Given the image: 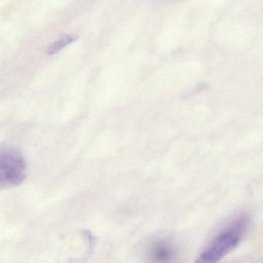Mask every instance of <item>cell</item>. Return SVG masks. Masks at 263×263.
Masks as SVG:
<instances>
[{
    "mask_svg": "<svg viewBox=\"0 0 263 263\" xmlns=\"http://www.w3.org/2000/svg\"><path fill=\"white\" fill-rule=\"evenodd\" d=\"M248 218L242 216L235 220L221 232L207 249L197 258L195 263H218L238 246L247 229Z\"/></svg>",
    "mask_w": 263,
    "mask_h": 263,
    "instance_id": "obj_1",
    "label": "cell"
},
{
    "mask_svg": "<svg viewBox=\"0 0 263 263\" xmlns=\"http://www.w3.org/2000/svg\"><path fill=\"white\" fill-rule=\"evenodd\" d=\"M27 164L17 151L3 149L0 154V186L1 189L17 187L25 179Z\"/></svg>",
    "mask_w": 263,
    "mask_h": 263,
    "instance_id": "obj_2",
    "label": "cell"
},
{
    "mask_svg": "<svg viewBox=\"0 0 263 263\" xmlns=\"http://www.w3.org/2000/svg\"><path fill=\"white\" fill-rule=\"evenodd\" d=\"M141 263H180V252L170 238H152L141 249Z\"/></svg>",
    "mask_w": 263,
    "mask_h": 263,
    "instance_id": "obj_3",
    "label": "cell"
},
{
    "mask_svg": "<svg viewBox=\"0 0 263 263\" xmlns=\"http://www.w3.org/2000/svg\"><path fill=\"white\" fill-rule=\"evenodd\" d=\"M76 38V36L71 34L64 35V36H61L60 39H58L55 42L52 43L49 46L48 48H47V53L50 55L55 54L60 50H63L67 45L73 42Z\"/></svg>",
    "mask_w": 263,
    "mask_h": 263,
    "instance_id": "obj_4",
    "label": "cell"
}]
</instances>
